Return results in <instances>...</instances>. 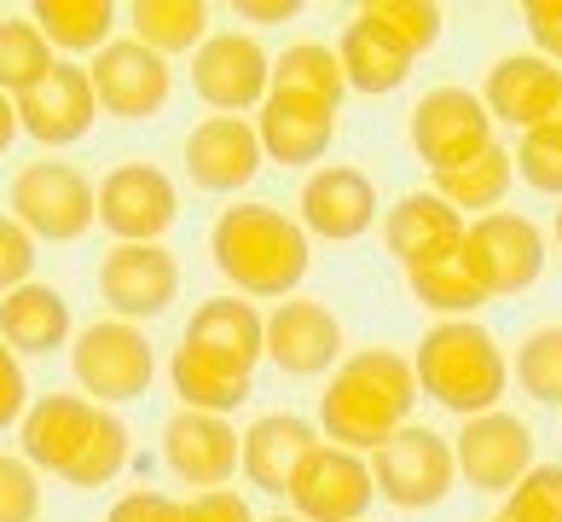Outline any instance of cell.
I'll return each instance as SVG.
<instances>
[{
    "mask_svg": "<svg viewBox=\"0 0 562 522\" xmlns=\"http://www.w3.org/2000/svg\"><path fill=\"white\" fill-rule=\"evenodd\" d=\"M93 122H99V99H93L88 65H76V58H53V70L30 93H18V129L41 145H53V152L88 140Z\"/></svg>",
    "mask_w": 562,
    "mask_h": 522,
    "instance_id": "cell-18",
    "label": "cell"
},
{
    "mask_svg": "<svg viewBox=\"0 0 562 522\" xmlns=\"http://www.w3.org/2000/svg\"><path fill=\"white\" fill-rule=\"evenodd\" d=\"M284 499L296 506L302 522H366L371 499H378V482H371L366 453L319 442L302 458V470H296V482H290Z\"/></svg>",
    "mask_w": 562,
    "mask_h": 522,
    "instance_id": "cell-14",
    "label": "cell"
},
{
    "mask_svg": "<svg viewBox=\"0 0 562 522\" xmlns=\"http://www.w3.org/2000/svg\"><path fill=\"white\" fill-rule=\"evenodd\" d=\"M12 221L35 244H76L99 221V186L76 163H30L12 175Z\"/></svg>",
    "mask_w": 562,
    "mask_h": 522,
    "instance_id": "cell-5",
    "label": "cell"
},
{
    "mask_svg": "<svg viewBox=\"0 0 562 522\" xmlns=\"http://www.w3.org/2000/svg\"><path fill=\"white\" fill-rule=\"evenodd\" d=\"M319 442H325V435H319L314 418H302V412H261L256 424L244 430L238 470L249 476V488L284 499L290 482H296V470H302V458L314 453Z\"/></svg>",
    "mask_w": 562,
    "mask_h": 522,
    "instance_id": "cell-24",
    "label": "cell"
},
{
    "mask_svg": "<svg viewBox=\"0 0 562 522\" xmlns=\"http://www.w3.org/2000/svg\"><path fill=\"white\" fill-rule=\"evenodd\" d=\"M505 522H562V465H533L505 493Z\"/></svg>",
    "mask_w": 562,
    "mask_h": 522,
    "instance_id": "cell-37",
    "label": "cell"
},
{
    "mask_svg": "<svg viewBox=\"0 0 562 522\" xmlns=\"http://www.w3.org/2000/svg\"><path fill=\"white\" fill-rule=\"evenodd\" d=\"M464 262L487 285V297H522L546 274V233L528 215H516V209H493V215L470 221Z\"/></svg>",
    "mask_w": 562,
    "mask_h": 522,
    "instance_id": "cell-11",
    "label": "cell"
},
{
    "mask_svg": "<svg viewBox=\"0 0 562 522\" xmlns=\"http://www.w3.org/2000/svg\"><path fill=\"white\" fill-rule=\"evenodd\" d=\"M337 65H342V81H348L353 93H371V99H378V93L406 88L418 58L401 53L383 30H371L366 18L353 12L348 24H342V35H337Z\"/></svg>",
    "mask_w": 562,
    "mask_h": 522,
    "instance_id": "cell-27",
    "label": "cell"
},
{
    "mask_svg": "<svg viewBox=\"0 0 562 522\" xmlns=\"http://www.w3.org/2000/svg\"><path fill=\"white\" fill-rule=\"evenodd\" d=\"M41 517V476L30 458L0 453V522H35Z\"/></svg>",
    "mask_w": 562,
    "mask_h": 522,
    "instance_id": "cell-39",
    "label": "cell"
},
{
    "mask_svg": "<svg viewBox=\"0 0 562 522\" xmlns=\"http://www.w3.org/2000/svg\"><path fill=\"white\" fill-rule=\"evenodd\" d=\"M30 274H35V238L12 215H0V297L30 285Z\"/></svg>",
    "mask_w": 562,
    "mask_h": 522,
    "instance_id": "cell-40",
    "label": "cell"
},
{
    "mask_svg": "<svg viewBox=\"0 0 562 522\" xmlns=\"http://www.w3.org/2000/svg\"><path fill=\"white\" fill-rule=\"evenodd\" d=\"M18 134H24V129H18V99L0 93V157L12 152V140H18Z\"/></svg>",
    "mask_w": 562,
    "mask_h": 522,
    "instance_id": "cell-46",
    "label": "cell"
},
{
    "mask_svg": "<svg viewBox=\"0 0 562 522\" xmlns=\"http://www.w3.org/2000/svg\"><path fill=\"white\" fill-rule=\"evenodd\" d=\"M30 378H24V360L7 348V337H0V435L24 424V412H30Z\"/></svg>",
    "mask_w": 562,
    "mask_h": 522,
    "instance_id": "cell-41",
    "label": "cell"
},
{
    "mask_svg": "<svg viewBox=\"0 0 562 522\" xmlns=\"http://www.w3.org/2000/svg\"><path fill=\"white\" fill-rule=\"evenodd\" d=\"M516 384L539 407H562V325H539L516 348Z\"/></svg>",
    "mask_w": 562,
    "mask_h": 522,
    "instance_id": "cell-36",
    "label": "cell"
},
{
    "mask_svg": "<svg viewBox=\"0 0 562 522\" xmlns=\"http://www.w3.org/2000/svg\"><path fill=\"white\" fill-rule=\"evenodd\" d=\"M522 24H528V41L539 58H551L562 70V0H528L522 7Z\"/></svg>",
    "mask_w": 562,
    "mask_h": 522,
    "instance_id": "cell-43",
    "label": "cell"
},
{
    "mask_svg": "<svg viewBox=\"0 0 562 522\" xmlns=\"http://www.w3.org/2000/svg\"><path fill=\"white\" fill-rule=\"evenodd\" d=\"M406 140L429 163V175H441V169H458V163L487 152L493 116H487L482 93H470V88H429L406 116Z\"/></svg>",
    "mask_w": 562,
    "mask_h": 522,
    "instance_id": "cell-8",
    "label": "cell"
},
{
    "mask_svg": "<svg viewBox=\"0 0 562 522\" xmlns=\"http://www.w3.org/2000/svg\"><path fill=\"white\" fill-rule=\"evenodd\" d=\"M111 407H93L88 395H35L24 424H18V442H24V458L35 470H53V476H70L81 470V458L88 447L99 442V430H105Z\"/></svg>",
    "mask_w": 562,
    "mask_h": 522,
    "instance_id": "cell-13",
    "label": "cell"
},
{
    "mask_svg": "<svg viewBox=\"0 0 562 522\" xmlns=\"http://www.w3.org/2000/svg\"><path fill=\"white\" fill-rule=\"evenodd\" d=\"M360 18L371 30H383L394 47L412 53V58H424L435 41H441V30H447L441 7H429V0H371V7H360Z\"/></svg>",
    "mask_w": 562,
    "mask_h": 522,
    "instance_id": "cell-35",
    "label": "cell"
},
{
    "mask_svg": "<svg viewBox=\"0 0 562 522\" xmlns=\"http://www.w3.org/2000/svg\"><path fill=\"white\" fill-rule=\"evenodd\" d=\"M192 93L210 104L215 116L261 111V99L273 93V53L244 30H215L192 53Z\"/></svg>",
    "mask_w": 562,
    "mask_h": 522,
    "instance_id": "cell-7",
    "label": "cell"
},
{
    "mask_svg": "<svg viewBox=\"0 0 562 522\" xmlns=\"http://www.w3.org/2000/svg\"><path fill=\"white\" fill-rule=\"evenodd\" d=\"M105 522H180V499H169L162 488H134L116 499Z\"/></svg>",
    "mask_w": 562,
    "mask_h": 522,
    "instance_id": "cell-44",
    "label": "cell"
},
{
    "mask_svg": "<svg viewBox=\"0 0 562 522\" xmlns=\"http://www.w3.org/2000/svg\"><path fill=\"white\" fill-rule=\"evenodd\" d=\"M418 407V371L394 348H360L342 354L319 395V435L348 453H378L394 430L412 424Z\"/></svg>",
    "mask_w": 562,
    "mask_h": 522,
    "instance_id": "cell-2",
    "label": "cell"
},
{
    "mask_svg": "<svg viewBox=\"0 0 562 522\" xmlns=\"http://www.w3.org/2000/svg\"><path fill=\"white\" fill-rule=\"evenodd\" d=\"M0 337H7L12 354H53V348H70L76 325H70V302L65 290L53 285H18L0 297Z\"/></svg>",
    "mask_w": 562,
    "mask_h": 522,
    "instance_id": "cell-26",
    "label": "cell"
},
{
    "mask_svg": "<svg viewBox=\"0 0 562 522\" xmlns=\"http://www.w3.org/2000/svg\"><path fill=\"white\" fill-rule=\"evenodd\" d=\"M452 458H458V476L470 488L510 493L533 470V430H528V418H516L505 407L464 418V430L452 435Z\"/></svg>",
    "mask_w": 562,
    "mask_h": 522,
    "instance_id": "cell-16",
    "label": "cell"
},
{
    "mask_svg": "<svg viewBox=\"0 0 562 522\" xmlns=\"http://www.w3.org/2000/svg\"><path fill=\"white\" fill-rule=\"evenodd\" d=\"M273 93L314 99V104H330V111H337L342 93H348L337 47H325V41H290V47L273 58Z\"/></svg>",
    "mask_w": 562,
    "mask_h": 522,
    "instance_id": "cell-31",
    "label": "cell"
},
{
    "mask_svg": "<svg viewBox=\"0 0 562 522\" xmlns=\"http://www.w3.org/2000/svg\"><path fill=\"white\" fill-rule=\"evenodd\" d=\"M180 522H256V511H249V499L238 488H210V493L186 499Z\"/></svg>",
    "mask_w": 562,
    "mask_h": 522,
    "instance_id": "cell-42",
    "label": "cell"
},
{
    "mask_svg": "<svg viewBox=\"0 0 562 522\" xmlns=\"http://www.w3.org/2000/svg\"><path fill=\"white\" fill-rule=\"evenodd\" d=\"M371 482H378V499H389L394 511H429L441 506L458 482V458L452 442L435 435L429 424H406L394 430L389 442L371 453Z\"/></svg>",
    "mask_w": 562,
    "mask_h": 522,
    "instance_id": "cell-6",
    "label": "cell"
},
{
    "mask_svg": "<svg viewBox=\"0 0 562 522\" xmlns=\"http://www.w3.org/2000/svg\"><path fill=\"white\" fill-rule=\"evenodd\" d=\"M510 180H516V157H510L505 145L493 140L482 157L458 163V169H441L429 192H435V198H447V203H452L464 221H482V215H493V209L505 203Z\"/></svg>",
    "mask_w": 562,
    "mask_h": 522,
    "instance_id": "cell-28",
    "label": "cell"
},
{
    "mask_svg": "<svg viewBox=\"0 0 562 522\" xmlns=\"http://www.w3.org/2000/svg\"><path fill=\"white\" fill-rule=\"evenodd\" d=\"M210 262L233 285V297H261V302H290L296 285L307 279L314 238L302 233L296 215L279 203H233L210 226Z\"/></svg>",
    "mask_w": 562,
    "mask_h": 522,
    "instance_id": "cell-1",
    "label": "cell"
},
{
    "mask_svg": "<svg viewBox=\"0 0 562 522\" xmlns=\"http://www.w3.org/2000/svg\"><path fill=\"white\" fill-rule=\"evenodd\" d=\"M464 233H470V221L458 215L447 198H435V192H406L383 215V244H389V256L401 262L406 274L458 256V249H464Z\"/></svg>",
    "mask_w": 562,
    "mask_h": 522,
    "instance_id": "cell-22",
    "label": "cell"
},
{
    "mask_svg": "<svg viewBox=\"0 0 562 522\" xmlns=\"http://www.w3.org/2000/svg\"><path fill=\"white\" fill-rule=\"evenodd\" d=\"M53 70V47L35 30V18H0V93L18 99Z\"/></svg>",
    "mask_w": 562,
    "mask_h": 522,
    "instance_id": "cell-34",
    "label": "cell"
},
{
    "mask_svg": "<svg viewBox=\"0 0 562 522\" xmlns=\"http://www.w3.org/2000/svg\"><path fill=\"white\" fill-rule=\"evenodd\" d=\"M99 297L116 320L145 325L180 302V262L169 244H111L99 262Z\"/></svg>",
    "mask_w": 562,
    "mask_h": 522,
    "instance_id": "cell-12",
    "label": "cell"
},
{
    "mask_svg": "<svg viewBox=\"0 0 562 522\" xmlns=\"http://www.w3.org/2000/svg\"><path fill=\"white\" fill-rule=\"evenodd\" d=\"M256 140L267 163H284V169H319V157L337 140V111L314 99H290V93H267L256 111Z\"/></svg>",
    "mask_w": 562,
    "mask_h": 522,
    "instance_id": "cell-25",
    "label": "cell"
},
{
    "mask_svg": "<svg viewBox=\"0 0 562 522\" xmlns=\"http://www.w3.org/2000/svg\"><path fill=\"white\" fill-rule=\"evenodd\" d=\"M546 129H551V134H562V93H557V111L546 116Z\"/></svg>",
    "mask_w": 562,
    "mask_h": 522,
    "instance_id": "cell-47",
    "label": "cell"
},
{
    "mask_svg": "<svg viewBox=\"0 0 562 522\" xmlns=\"http://www.w3.org/2000/svg\"><path fill=\"white\" fill-rule=\"evenodd\" d=\"M35 30L47 35V47L65 58L76 53H105L116 41V7L111 0H35Z\"/></svg>",
    "mask_w": 562,
    "mask_h": 522,
    "instance_id": "cell-30",
    "label": "cell"
},
{
    "mask_svg": "<svg viewBox=\"0 0 562 522\" xmlns=\"http://www.w3.org/2000/svg\"><path fill=\"white\" fill-rule=\"evenodd\" d=\"M169 384H175V395H180V407L215 412V418H233V412L249 401V395H256V378H233V371H215V366L192 360L186 348H175Z\"/></svg>",
    "mask_w": 562,
    "mask_h": 522,
    "instance_id": "cell-33",
    "label": "cell"
},
{
    "mask_svg": "<svg viewBox=\"0 0 562 522\" xmlns=\"http://www.w3.org/2000/svg\"><path fill=\"white\" fill-rule=\"evenodd\" d=\"M412 371H418V389L435 407H447L458 418H482L498 412L510 389V360L498 337L475 320H441L424 331L418 354H412Z\"/></svg>",
    "mask_w": 562,
    "mask_h": 522,
    "instance_id": "cell-3",
    "label": "cell"
},
{
    "mask_svg": "<svg viewBox=\"0 0 562 522\" xmlns=\"http://www.w3.org/2000/svg\"><path fill=\"white\" fill-rule=\"evenodd\" d=\"M128 30L139 47H151L157 58H180L198 53L210 41V7L203 0H134L128 7Z\"/></svg>",
    "mask_w": 562,
    "mask_h": 522,
    "instance_id": "cell-29",
    "label": "cell"
},
{
    "mask_svg": "<svg viewBox=\"0 0 562 522\" xmlns=\"http://www.w3.org/2000/svg\"><path fill=\"white\" fill-rule=\"evenodd\" d=\"M406 285H412V297H418V308L441 313V320H475V308L493 302L487 285L475 279V267L464 262V249H458V256H447V262H435V267L406 274Z\"/></svg>",
    "mask_w": 562,
    "mask_h": 522,
    "instance_id": "cell-32",
    "label": "cell"
},
{
    "mask_svg": "<svg viewBox=\"0 0 562 522\" xmlns=\"http://www.w3.org/2000/svg\"><path fill=\"white\" fill-rule=\"evenodd\" d=\"M493 522H505V517H493Z\"/></svg>",
    "mask_w": 562,
    "mask_h": 522,
    "instance_id": "cell-50",
    "label": "cell"
},
{
    "mask_svg": "<svg viewBox=\"0 0 562 522\" xmlns=\"http://www.w3.org/2000/svg\"><path fill=\"white\" fill-rule=\"evenodd\" d=\"M233 12L244 24H290V18L302 12V0H238Z\"/></svg>",
    "mask_w": 562,
    "mask_h": 522,
    "instance_id": "cell-45",
    "label": "cell"
},
{
    "mask_svg": "<svg viewBox=\"0 0 562 522\" xmlns=\"http://www.w3.org/2000/svg\"><path fill=\"white\" fill-rule=\"evenodd\" d=\"M510 157H516V175H522L533 192L562 198V134L533 129V134H522V145H516Z\"/></svg>",
    "mask_w": 562,
    "mask_h": 522,
    "instance_id": "cell-38",
    "label": "cell"
},
{
    "mask_svg": "<svg viewBox=\"0 0 562 522\" xmlns=\"http://www.w3.org/2000/svg\"><path fill=\"white\" fill-rule=\"evenodd\" d=\"M238 453H244V435L233 430V418L180 407V412H169V424H162V465H169L186 488H203V493L226 488L238 476Z\"/></svg>",
    "mask_w": 562,
    "mask_h": 522,
    "instance_id": "cell-20",
    "label": "cell"
},
{
    "mask_svg": "<svg viewBox=\"0 0 562 522\" xmlns=\"http://www.w3.org/2000/svg\"><path fill=\"white\" fill-rule=\"evenodd\" d=\"M557 93H562V70L539 53H505L493 58V70L482 81V104L493 122H505L516 134H533L546 129V116L557 111Z\"/></svg>",
    "mask_w": 562,
    "mask_h": 522,
    "instance_id": "cell-23",
    "label": "cell"
},
{
    "mask_svg": "<svg viewBox=\"0 0 562 522\" xmlns=\"http://www.w3.org/2000/svg\"><path fill=\"white\" fill-rule=\"evenodd\" d=\"M186 180L198 192H244L249 180L261 175V140H256V122L249 116H203L192 134H186Z\"/></svg>",
    "mask_w": 562,
    "mask_h": 522,
    "instance_id": "cell-21",
    "label": "cell"
},
{
    "mask_svg": "<svg viewBox=\"0 0 562 522\" xmlns=\"http://www.w3.org/2000/svg\"><path fill=\"white\" fill-rule=\"evenodd\" d=\"M267 522H302V517H296V511H290V517H284V511H279V517H267Z\"/></svg>",
    "mask_w": 562,
    "mask_h": 522,
    "instance_id": "cell-48",
    "label": "cell"
},
{
    "mask_svg": "<svg viewBox=\"0 0 562 522\" xmlns=\"http://www.w3.org/2000/svg\"><path fill=\"white\" fill-rule=\"evenodd\" d=\"M180 348L192 360L233 371V378H256V366L267 360V313L244 297H210L198 302V313L180 331Z\"/></svg>",
    "mask_w": 562,
    "mask_h": 522,
    "instance_id": "cell-15",
    "label": "cell"
},
{
    "mask_svg": "<svg viewBox=\"0 0 562 522\" xmlns=\"http://www.w3.org/2000/svg\"><path fill=\"white\" fill-rule=\"evenodd\" d=\"M342 320L319 297H290L267 313V360L284 378H325L342 366Z\"/></svg>",
    "mask_w": 562,
    "mask_h": 522,
    "instance_id": "cell-19",
    "label": "cell"
},
{
    "mask_svg": "<svg viewBox=\"0 0 562 522\" xmlns=\"http://www.w3.org/2000/svg\"><path fill=\"white\" fill-rule=\"evenodd\" d=\"M175 221H180V192L157 163L128 157L99 180V226L116 244H162Z\"/></svg>",
    "mask_w": 562,
    "mask_h": 522,
    "instance_id": "cell-10",
    "label": "cell"
},
{
    "mask_svg": "<svg viewBox=\"0 0 562 522\" xmlns=\"http://www.w3.org/2000/svg\"><path fill=\"white\" fill-rule=\"evenodd\" d=\"M88 81H93L99 111L116 122H151L175 99V65L157 58L151 47H139L134 35H116L105 53H93Z\"/></svg>",
    "mask_w": 562,
    "mask_h": 522,
    "instance_id": "cell-9",
    "label": "cell"
},
{
    "mask_svg": "<svg viewBox=\"0 0 562 522\" xmlns=\"http://www.w3.org/2000/svg\"><path fill=\"white\" fill-rule=\"evenodd\" d=\"M296 221L307 238L353 244L378 226V186L353 163H319L296 192Z\"/></svg>",
    "mask_w": 562,
    "mask_h": 522,
    "instance_id": "cell-17",
    "label": "cell"
},
{
    "mask_svg": "<svg viewBox=\"0 0 562 522\" xmlns=\"http://www.w3.org/2000/svg\"><path fill=\"white\" fill-rule=\"evenodd\" d=\"M557 244H562V209H557Z\"/></svg>",
    "mask_w": 562,
    "mask_h": 522,
    "instance_id": "cell-49",
    "label": "cell"
},
{
    "mask_svg": "<svg viewBox=\"0 0 562 522\" xmlns=\"http://www.w3.org/2000/svg\"><path fill=\"white\" fill-rule=\"evenodd\" d=\"M70 378L76 389L88 395L93 407H128L139 401L157 378V354H151V337L145 325H128V320H93L70 337Z\"/></svg>",
    "mask_w": 562,
    "mask_h": 522,
    "instance_id": "cell-4",
    "label": "cell"
}]
</instances>
